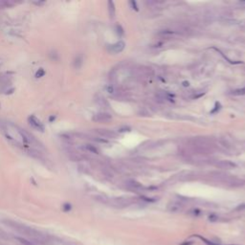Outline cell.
Segmentation results:
<instances>
[{"instance_id":"obj_1","label":"cell","mask_w":245,"mask_h":245,"mask_svg":"<svg viewBox=\"0 0 245 245\" xmlns=\"http://www.w3.org/2000/svg\"><path fill=\"white\" fill-rule=\"evenodd\" d=\"M28 121H29L30 125L33 126L34 128H36L37 130H40V131H43V130H44L43 125L41 124L40 121L38 120V119L36 116H30L29 119H28Z\"/></svg>"},{"instance_id":"obj_2","label":"cell","mask_w":245,"mask_h":245,"mask_svg":"<svg viewBox=\"0 0 245 245\" xmlns=\"http://www.w3.org/2000/svg\"><path fill=\"white\" fill-rule=\"evenodd\" d=\"M124 49H125V42L124 41H118V42H116V43L110 45L108 47L109 52L113 53V54L121 53Z\"/></svg>"},{"instance_id":"obj_3","label":"cell","mask_w":245,"mask_h":245,"mask_svg":"<svg viewBox=\"0 0 245 245\" xmlns=\"http://www.w3.org/2000/svg\"><path fill=\"white\" fill-rule=\"evenodd\" d=\"M111 119H112V117H111V115L108 113H98V114L94 115V117L92 118V120L94 122H108L111 120Z\"/></svg>"},{"instance_id":"obj_4","label":"cell","mask_w":245,"mask_h":245,"mask_svg":"<svg viewBox=\"0 0 245 245\" xmlns=\"http://www.w3.org/2000/svg\"><path fill=\"white\" fill-rule=\"evenodd\" d=\"M216 167L223 168V170H231V168H236V165L231 162V161H220L216 164Z\"/></svg>"},{"instance_id":"obj_5","label":"cell","mask_w":245,"mask_h":245,"mask_svg":"<svg viewBox=\"0 0 245 245\" xmlns=\"http://www.w3.org/2000/svg\"><path fill=\"white\" fill-rule=\"evenodd\" d=\"M97 132L100 134V135H102L103 137H115V134L112 131L107 130V129H98Z\"/></svg>"},{"instance_id":"obj_6","label":"cell","mask_w":245,"mask_h":245,"mask_svg":"<svg viewBox=\"0 0 245 245\" xmlns=\"http://www.w3.org/2000/svg\"><path fill=\"white\" fill-rule=\"evenodd\" d=\"M108 11H109L110 17H114V15H115V7H114V3L112 1H108Z\"/></svg>"},{"instance_id":"obj_7","label":"cell","mask_w":245,"mask_h":245,"mask_svg":"<svg viewBox=\"0 0 245 245\" xmlns=\"http://www.w3.org/2000/svg\"><path fill=\"white\" fill-rule=\"evenodd\" d=\"M233 95H236V96H240V95H245V87L243 88H239V89H236L235 91L232 92Z\"/></svg>"},{"instance_id":"obj_8","label":"cell","mask_w":245,"mask_h":245,"mask_svg":"<svg viewBox=\"0 0 245 245\" xmlns=\"http://www.w3.org/2000/svg\"><path fill=\"white\" fill-rule=\"evenodd\" d=\"M44 75H45V71L42 68H40L39 70L37 72V75L36 76H37V78H40V77L44 76Z\"/></svg>"},{"instance_id":"obj_9","label":"cell","mask_w":245,"mask_h":245,"mask_svg":"<svg viewBox=\"0 0 245 245\" xmlns=\"http://www.w3.org/2000/svg\"><path fill=\"white\" fill-rule=\"evenodd\" d=\"M19 241H20L21 243H23V244H25V245H34L32 242H29L28 240H26V239H20V237H18L17 239Z\"/></svg>"},{"instance_id":"obj_10","label":"cell","mask_w":245,"mask_h":245,"mask_svg":"<svg viewBox=\"0 0 245 245\" xmlns=\"http://www.w3.org/2000/svg\"><path fill=\"white\" fill-rule=\"evenodd\" d=\"M87 149L88 150H90V151H93L94 153H98L97 149H96L95 148H93V147H91V145H87Z\"/></svg>"},{"instance_id":"obj_11","label":"cell","mask_w":245,"mask_h":245,"mask_svg":"<svg viewBox=\"0 0 245 245\" xmlns=\"http://www.w3.org/2000/svg\"><path fill=\"white\" fill-rule=\"evenodd\" d=\"M116 29H117V33L120 34V36H122V34H124V32H122V29L121 28V26H118V25H117Z\"/></svg>"},{"instance_id":"obj_12","label":"cell","mask_w":245,"mask_h":245,"mask_svg":"<svg viewBox=\"0 0 245 245\" xmlns=\"http://www.w3.org/2000/svg\"><path fill=\"white\" fill-rule=\"evenodd\" d=\"M71 209V206L69 205V204H65L64 206H63V210L65 211V212H67V211H69Z\"/></svg>"},{"instance_id":"obj_13","label":"cell","mask_w":245,"mask_h":245,"mask_svg":"<svg viewBox=\"0 0 245 245\" xmlns=\"http://www.w3.org/2000/svg\"><path fill=\"white\" fill-rule=\"evenodd\" d=\"M130 4H131V5H133V9H135V10H138V9H137V7H136V3H135V2L131 1V2H130Z\"/></svg>"},{"instance_id":"obj_14","label":"cell","mask_w":245,"mask_h":245,"mask_svg":"<svg viewBox=\"0 0 245 245\" xmlns=\"http://www.w3.org/2000/svg\"><path fill=\"white\" fill-rule=\"evenodd\" d=\"M184 86H189V82H184Z\"/></svg>"}]
</instances>
